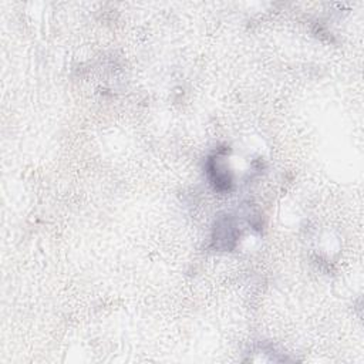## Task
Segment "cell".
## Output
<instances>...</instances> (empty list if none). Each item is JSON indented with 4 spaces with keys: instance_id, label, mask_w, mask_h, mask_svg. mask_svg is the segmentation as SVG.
Returning a JSON list of instances; mask_svg holds the SVG:
<instances>
[{
    "instance_id": "6da1fadb",
    "label": "cell",
    "mask_w": 364,
    "mask_h": 364,
    "mask_svg": "<svg viewBox=\"0 0 364 364\" xmlns=\"http://www.w3.org/2000/svg\"><path fill=\"white\" fill-rule=\"evenodd\" d=\"M236 240H237V228L235 225V220L229 215L218 218L213 228V235H212V242L215 249L230 250L233 249Z\"/></svg>"
},
{
    "instance_id": "7a4b0ae2",
    "label": "cell",
    "mask_w": 364,
    "mask_h": 364,
    "mask_svg": "<svg viewBox=\"0 0 364 364\" xmlns=\"http://www.w3.org/2000/svg\"><path fill=\"white\" fill-rule=\"evenodd\" d=\"M206 172H208V178L210 181V183L215 186L216 191H229L232 186V178L228 173V171L225 168H222L219 165V156H212L209 158L208 164H206Z\"/></svg>"
}]
</instances>
